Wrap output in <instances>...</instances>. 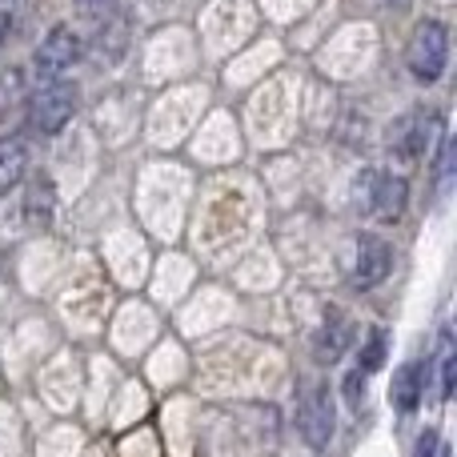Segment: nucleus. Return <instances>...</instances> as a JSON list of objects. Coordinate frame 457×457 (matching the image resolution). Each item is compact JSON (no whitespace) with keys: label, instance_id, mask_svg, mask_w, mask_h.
I'll list each match as a JSON object with an SVG mask.
<instances>
[{"label":"nucleus","instance_id":"obj_15","mask_svg":"<svg viewBox=\"0 0 457 457\" xmlns=\"http://www.w3.org/2000/svg\"><path fill=\"white\" fill-rule=\"evenodd\" d=\"M450 177H453V145L445 141L442 145V161H437V185H442V189H450Z\"/></svg>","mask_w":457,"mask_h":457},{"label":"nucleus","instance_id":"obj_13","mask_svg":"<svg viewBox=\"0 0 457 457\" xmlns=\"http://www.w3.org/2000/svg\"><path fill=\"white\" fill-rule=\"evenodd\" d=\"M413 457H450V442H442V434L437 429H426V434L418 437V450Z\"/></svg>","mask_w":457,"mask_h":457},{"label":"nucleus","instance_id":"obj_4","mask_svg":"<svg viewBox=\"0 0 457 457\" xmlns=\"http://www.w3.org/2000/svg\"><path fill=\"white\" fill-rule=\"evenodd\" d=\"M297 426H301V437L309 442V450H329V442H333V426H337V413H333V394H329V386H313L305 394V402H301V418H297Z\"/></svg>","mask_w":457,"mask_h":457},{"label":"nucleus","instance_id":"obj_11","mask_svg":"<svg viewBox=\"0 0 457 457\" xmlns=\"http://www.w3.org/2000/svg\"><path fill=\"white\" fill-rule=\"evenodd\" d=\"M437 381H442V402H450L453 386H457V361H453V337H450V329H442V337H437Z\"/></svg>","mask_w":457,"mask_h":457},{"label":"nucleus","instance_id":"obj_9","mask_svg":"<svg viewBox=\"0 0 457 457\" xmlns=\"http://www.w3.org/2000/svg\"><path fill=\"white\" fill-rule=\"evenodd\" d=\"M313 353H317V361L321 365H333L341 353H345V345H349V325H345V317L337 313V309H329V317H325V325H321V333H317V341H313Z\"/></svg>","mask_w":457,"mask_h":457},{"label":"nucleus","instance_id":"obj_10","mask_svg":"<svg viewBox=\"0 0 457 457\" xmlns=\"http://www.w3.org/2000/svg\"><path fill=\"white\" fill-rule=\"evenodd\" d=\"M24 169H29V153L16 137H0V189H12L21 185Z\"/></svg>","mask_w":457,"mask_h":457},{"label":"nucleus","instance_id":"obj_17","mask_svg":"<svg viewBox=\"0 0 457 457\" xmlns=\"http://www.w3.org/2000/svg\"><path fill=\"white\" fill-rule=\"evenodd\" d=\"M8 24H12V21H8V12H0V40L8 37Z\"/></svg>","mask_w":457,"mask_h":457},{"label":"nucleus","instance_id":"obj_7","mask_svg":"<svg viewBox=\"0 0 457 457\" xmlns=\"http://www.w3.org/2000/svg\"><path fill=\"white\" fill-rule=\"evenodd\" d=\"M429 129H437L434 117L410 112V117H402L394 129H389V149H394L402 161H418L429 145Z\"/></svg>","mask_w":457,"mask_h":457},{"label":"nucleus","instance_id":"obj_12","mask_svg":"<svg viewBox=\"0 0 457 457\" xmlns=\"http://www.w3.org/2000/svg\"><path fill=\"white\" fill-rule=\"evenodd\" d=\"M386 353H389V333L386 329H370L361 353H357V370H361V373H378L381 365H386Z\"/></svg>","mask_w":457,"mask_h":457},{"label":"nucleus","instance_id":"obj_18","mask_svg":"<svg viewBox=\"0 0 457 457\" xmlns=\"http://www.w3.org/2000/svg\"><path fill=\"white\" fill-rule=\"evenodd\" d=\"M389 4H394V8H405V4H410V0H389Z\"/></svg>","mask_w":457,"mask_h":457},{"label":"nucleus","instance_id":"obj_5","mask_svg":"<svg viewBox=\"0 0 457 457\" xmlns=\"http://www.w3.org/2000/svg\"><path fill=\"white\" fill-rule=\"evenodd\" d=\"M77 56H80V37L69 29V24H56V29L45 37V45L37 48L32 69H37V77L45 80V85H53V80H61L64 72L77 64Z\"/></svg>","mask_w":457,"mask_h":457},{"label":"nucleus","instance_id":"obj_16","mask_svg":"<svg viewBox=\"0 0 457 457\" xmlns=\"http://www.w3.org/2000/svg\"><path fill=\"white\" fill-rule=\"evenodd\" d=\"M80 8H88V12H101V8H109L112 0H77Z\"/></svg>","mask_w":457,"mask_h":457},{"label":"nucleus","instance_id":"obj_6","mask_svg":"<svg viewBox=\"0 0 457 457\" xmlns=\"http://www.w3.org/2000/svg\"><path fill=\"white\" fill-rule=\"evenodd\" d=\"M389 269H394V249H389V241H381V237H373V233L357 237V253H353V285L357 289L381 285L389 277Z\"/></svg>","mask_w":457,"mask_h":457},{"label":"nucleus","instance_id":"obj_1","mask_svg":"<svg viewBox=\"0 0 457 457\" xmlns=\"http://www.w3.org/2000/svg\"><path fill=\"white\" fill-rule=\"evenodd\" d=\"M353 197L365 217H373V221H381V225H394L397 217L405 213L410 185H405V177H394V173H386V169H365L353 185Z\"/></svg>","mask_w":457,"mask_h":457},{"label":"nucleus","instance_id":"obj_2","mask_svg":"<svg viewBox=\"0 0 457 457\" xmlns=\"http://www.w3.org/2000/svg\"><path fill=\"white\" fill-rule=\"evenodd\" d=\"M445 61H450V32H445V24L421 21L418 29H413L410 45H405V64H410V72L421 85H434L445 72Z\"/></svg>","mask_w":457,"mask_h":457},{"label":"nucleus","instance_id":"obj_14","mask_svg":"<svg viewBox=\"0 0 457 457\" xmlns=\"http://www.w3.org/2000/svg\"><path fill=\"white\" fill-rule=\"evenodd\" d=\"M345 402L349 405H361L365 402V373L361 370L345 373Z\"/></svg>","mask_w":457,"mask_h":457},{"label":"nucleus","instance_id":"obj_3","mask_svg":"<svg viewBox=\"0 0 457 457\" xmlns=\"http://www.w3.org/2000/svg\"><path fill=\"white\" fill-rule=\"evenodd\" d=\"M72 112H77V88L72 85H48V88H40L37 96L29 101V120H32V129L37 133H61L64 125L72 120Z\"/></svg>","mask_w":457,"mask_h":457},{"label":"nucleus","instance_id":"obj_8","mask_svg":"<svg viewBox=\"0 0 457 457\" xmlns=\"http://www.w3.org/2000/svg\"><path fill=\"white\" fill-rule=\"evenodd\" d=\"M421 389H426V365L405 361L402 370L389 378V402L397 413H413L421 405Z\"/></svg>","mask_w":457,"mask_h":457}]
</instances>
